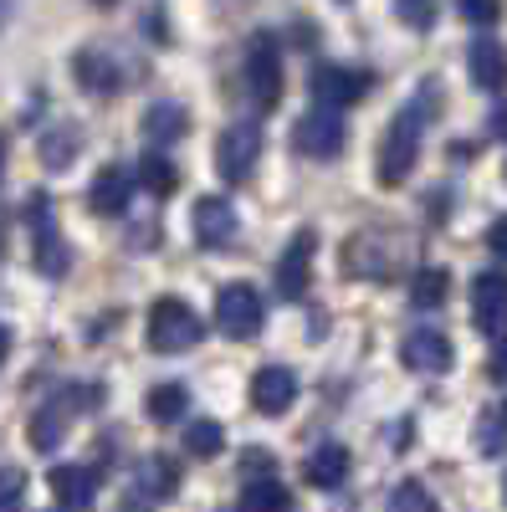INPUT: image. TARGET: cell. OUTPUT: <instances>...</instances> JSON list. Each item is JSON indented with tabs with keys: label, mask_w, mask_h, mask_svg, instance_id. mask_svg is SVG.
Returning <instances> with one entry per match:
<instances>
[{
	"label": "cell",
	"mask_w": 507,
	"mask_h": 512,
	"mask_svg": "<svg viewBox=\"0 0 507 512\" xmlns=\"http://www.w3.org/2000/svg\"><path fill=\"white\" fill-rule=\"evenodd\" d=\"M420 128H426V103L400 108V118L385 128V139H379V159H374V175H379L385 190L410 180V169L420 159Z\"/></svg>",
	"instance_id": "obj_1"
},
{
	"label": "cell",
	"mask_w": 507,
	"mask_h": 512,
	"mask_svg": "<svg viewBox=\"0 0 507 512\" xmlns=\"http://www.w3.org/2000/svg\"><path fill=\"white\" fill-rule=\"evenodd\" d=\"M241 82H246V98L257 113L277 108L282 103V52H277V36L272 31H257L246 47V62H241Z\"/></svg>",
	"instance_id": "obj_2"
},
{
	"label": "cell",
	"mask_w": 507,
	"mask_h": 512,
	"mask_svg": "<svg viewBox=\"0 0 507 512\" xmlns=\"http://www.w3.org/2000/svg\"><path fill=\"white\" fill-rule=\"evenodd\" d=\"M205 323L195 318L190 303H180V297H159V303L149 308V323H144V338L154 354H185L200 344Z\"/></svg>",
	"instance_id": "obj_3"
},
{
	"label": "cell",
	"mask_w": 507,
	"mask_h": 512,
	"mask_svg": "<svg viewBox=\"0 0 507 512\" xmlns=\"http://www.w3.org/2000/svg\"><path fill=\"white\" fill-rule=\"evenodd\" d=\"M26 226H31V262L47 272V277H62L67 272V241H62V231H57V221H52V195L47 190H31V200H26Z\"/></svg>",
	"instance_id": "obj_4"
},
{
	"label": "cell",
	"mask_w": 507,
	"mask_h": 512,
	"mask_svg": "<svg viewBox=\"0 0 507 512\" xmlns=\"http://www.w3.org/2000/svg\"><path fill=\"white\" fill-rule=\"evenodd\" d=\"M308 88H313V103L318 108H354V103H364L369 98V88H374V72H364V67H338V62H318L313 67V77H308Z\"/></svg>",
	"instance_id": "obj_5"
},
{
	"label": "cell",
	"mask_w": 507,
	"mask_h": 512,
	"mask_svg": "<svg viewBox=\"0 0 507 512\" xmlns=\"http://www.w3.org/2000/svg\"><path fill=\"white\" fill-rule=\"evenodd\" d=\"M257 159H262V128L257 123L221 128V139H216V175L226 185H246L251 169H257Z\"/></svg>",
	"instance_id": "obj_6"
},
{
	"label": "cell",
	"mask_w": 507,
	"mask_h": 512,
	"mask_svg": "<svg viewBox=\"0 0 507 512\" xmlns=\"http://www.w3.org/2000/svg\"><path fill=\"white\" fill-rule=\"evenodd\" d=\"M262 297L257 287H246V282H231L216 292V328L226 338H236V344H246V338H257L262 333Z\"/></svg>",
	"instance_id": "obj_7"
},
{
	"label": "cell",
	"mask_w": 507,
	"mask_h": 512,
	"mask_svg": "<svg viewBox=\"0 0 507 512\" xmlns=\"http://www.w3.org/2000/svg\"><path fill=\"white\" fill-rule=\"evenodd\" d=\"M344 144H349V134H344V118H338L333 108H313V113H303L298 118V128H292V149H298L303 159H338L344 154Z\"/></svg>",
	"instance_id": "obj_8"
},
{
	"label": "cell",
	"mask_w": 507,
	"mask_h": 512,
	"mask_svg": "<svg viewBox=\"0 0 507 512\" xmlns=\"http://www.w3.org/2000/svg\"><path fill=\"white\" fill-rule=\"evenodd\" d=\"M344 272L349 277H369V282H395L400 272V246L385 241L379 231H364L344 246Z\"/></svg>",
	"instance_id": "obj_9"
},
{
	"label": "cell",
	"mask_w": 507,
	"mask_h": 512,
	"mask_svg": "<svg viewBox=\"0 0 507 512\" xmlns=\"http://www.w3.org/2000/svg\"><path fill=\"white\" fill-rule=\"evenodd\" d=\"M190 231H195V241H200L205 251H226V246H236V236H241L236 205H231L226 195H200L195 210H190Z\"/></svg>",
	"instance_id": "obj_10"
},
{
	"label": "cell",
	"mask_w": 507,
	"mask_h": 512,
	"mask_svg": "<svg viewBox=\"0 0 507 512\" xmlns=\"http://www.w3.org/2000/svg\"><path fill=\"white\" fill-rule=\"evenodd\" d=\"M313 251H318V236L313 231H298L287 241V251L277 256V272H272V287L282 303H303L308 292V272H313Z\"/></svg>",
	"instance_id": "obj_11"
},
{
	"label": "cell",
	"mask_w": 507,
	"mask_h": 512,
	"mask_svg": "<svg viewBox=\"0 0 507 512\" xmlns=\"http://www.w3.org/2000/svg\"><path fill=\"white\" fill-rule=\"evenodd\" d=\"M400 359H405V369H415V374H446L451 359H456V349H451V338H446L441 328H415L405 344H400Z\"/></svg>",
	"instance_id": "obj_12"
},
{
	"label": "cell",
	"mask_w": 507,
	"mask_h": 512,
	"mask_svg": "<svg viewBox=\"0 0 507 512\" xmlns=\"http://www.w3.org/2000/svg\"><path fill=\"white\" fill-rule=\"evenodd\" d=\"M292 400H298V374L292 369L267 364L251 374V405H257V415H287Z\"/></svg>",
	"instance_id": "obj_13"
},
{
	"label": "cell",
	"mask_w": 507,
	"mask_h": 512,
	"mask_svg": "<svg viewBox=\"0 0 507 512\" xmlns=\"http://www.w3.org/2000/svg\"><path fill=\"white\" fill-rule=\"evenodd\" d=\"M472 323L492 338L507 328V277L502 272H477V282H472Z\"/></svg>",
	"instance_id": "obj_14"
},
{
	"label": "cell",
	"mask_w": 507,
	"mask_h": 512,
	"mask_svg": "<svg viewBox=\"0 0 507 512\" xmlns=\"http://www.w3.org/2000/svg\"><path fill=\"white\" fill-rule=\"evenodd\" d=\"M129 195H134V175L123 164H103L93 185H88V210L93 216H123L129 210Z\"/></svg>",
	"instance_id": "obj_15"
},
{
	"label": "cell",
	"mask_w": 507,
	"mask_h": 512,
	"mask_svg": "<svg viewBox=\"0 0 507 512\" xmlns=\"http://www.w3.org/2000/svg\"><path fill=\"white\" fill-rule=\"evenodd\" d=\"M349 466H354V456H349V446H338V441H323L308 461H303V482L313 487V492H338L349 482Z\"/></svg>",
	"instance_id": "obj_16"
},
{
	"label": "cell",
	"mask_w": 507,
	"mask_h": 512,
	"mask_svg": "<svg viewBox=\"0 0 507 512\" xmlns=\"http://www.w3.org/2000/svg\"><path fill=\"white\" fill-rule=\"evenodd\" d=\"M72 390L67 395H57V400H47L31 420H26V441L36 446V451H57L62 446V436H67V425H72Z\"/></svg>",
	"instance_id": "obj_17"
},
{
	"label": "cell",
	"mask_w": 507,
	"mask_h": 512,
	"mask_svg": "<svg viewBox=\"0 0 507 512\" xmlns=\"http://www.w3.org/2000/svg\"><path fill=\"white\" fill-rule=\"evenodd\" d=\"M52 497L72 512H88L98 502V472L93 466H52V477H47Z\"/></svg>",
	"instance_id": "obj_18"
},
{
	"label": "cell",
	"mask_w": 507,
	"mask_h": 512,
	"mask_svg": "<svg viewBox=\"0 0 507 512\" xmlns=\"http://www.w3.org/2000/svg\"><path fill=\"white\" fill-rule=\"evenodd\" d=\"M467 72L482 93H502L507 88V47L497 36H477L472 52H467Z\"/></svg>",
	"instance_id": "obj_19"
},
{
	"label": "cell",
	"mask_w": 507,
	"mask_h": 512,
	"mask_svg": "<svg viewBox=\"0 0 507 512\" xmlns=\"http://www.w3.org/2000/svg\"><path fill=\"white\" fill-rule=\"evenodd\" d=\"M72 72H77V82L88 93H118L123 82H129V72L118 67V57H108V52H98V47H82L77 57H72Z\"/></svg>",
	"instance_id": "obj_20"
},
{
	"label": "cell",
	"mask_w": 507,
	"mask_h": 512,
	"mask_svg": "<svg viewBox=\"0 0 507 512\" xmlns=\"http://www.w3.org/2000/svg\"><path fill=\"white\" fill-rule=\"evenodd\" d=\"M139 128H144V139H149L154 149H164V144L185 139L190 113H185L180 103H169V98H164V103H149V108H144V123H139Z\"/></svg>",
	"instance_id": "obj_21"
},
{
	"label": "cell",
	"mask_w": 507,
	"mask_h": 512,
	"mask_svg": "<svg viewBox=\"0 0 507 512\" xmlns=\"http://www.w3.org/2000/svg\"><path fill=\"white\" fill-rule=\"evenodd\" d=\"M134 482H139V492L144 497H154V502H164V497H175L180 492V466L169 461V456H144L139 466H134Z\"/></svg>",
	"instance_id": "obj_22"
},
{
	"label": "cell",
	"mask_w": 507,
	"mask_h": 512,
	"mask_svg": "<svg viewBox=\"0 0 507 512\" xmlns=\"http://www.w3.org/2000/svg\"><path fill=\"white\" fill-rule=\"evenodd\" d=\"M472 446H477V456H502V451H507V400H492V405L477 415Z\"/></svg>",
	"instance_id": "obj_23"
},
{
	"label": "cell",
	"mask_w": 507,
	"mask_h": 512,
	"mask_svg": "<svg viewBox=\"0 0 507 512\" xmlns=\"http://www.w3.org/2000/svg\"><path fill=\"white\" fill-rule=\"evenodd\" d=\"M236 512H292V497H287V487L277 482V472H272V477H251V482L241 487Z\"/></svg>",
	"instance_id": "obj_24"
},
{
	"label": "cell",
	"mask_w": 507,
	"mask_h": 512,
	"mask_svg": "<svg viewBox=\"0 0 507 512\" xmlns=\"http://www.w3.org/2000/svg\"><path fill=\"white\" fill-rule=\"evenodd\" d=\"M446 297H451V272H446V267H420V272L410 277V303H415L420 313H436Z\"/></svg>",
	"instance_id": "obj_25"
},
{
	"label": "cell",
	"mask_w": 507,
	"mask_h": 512,
	"mask_svg": "<svg viewBox=\"0 0 507 512\" xmlns=\"http://www.w3.org/2000/svg\"><path fill=\"white\" fill-rule=\"evenodd\" d=\"M77 149H82V128L77 123H57L52 134H41V164H47L52 175L77 159Z\"/></svg>",
	"instance_id": "obj_26"
},
{
	"label": "cell",
	"mask_w": 507,
	"mask_h": 512,
	"mask_svg": "<svg viewBox=\"0 0 507 512\" xmlns=\"http://www.w3.org/2000/svg\"><path fill=\"white\" fill-rule=\"evenodd\" d=\"M185 384H154V390L144 395V415L154 420V425H175L180 415H185Z\"/></svg>",
	"instance_id": "obj_27"
},
{
	"label": "cell",
	"mask_w": 507,
	"mask_h": 512,
	"mask_svg": "<svg viewBox=\"0 0 507 512\" xmlns=\"http://www.w3.org/2000/svg\"><path fill=\"white\" fill-rule=\"evenodd\" d=\"M139 180H144V190H149V195H159V200H164V195H175V190H180V169L169 164V154H154V149H149V154H144V164H139Z\"/></svg>",
	"instance_id": "obj_28"
},
{
	"label": "cell",
	"mask_w": 507,
	"mask_h": 512,
	"mask_svg": "<svg viewBox=\"0 0 507 512\" xmlns=\"http://www.w3.org/2000/svg\"><path fill=\"white\" fill-rule=\"evenodd\" d=\"M221 446H226V431L216 420H195L190 431H185V451L195 456V461H210V456H221Z\"/></svg>",
	"instance_id": "obj_29"
},
{
	"label": "cell",
	"mask_w": 507,
	"mask_h": 512,
	"mask_svg": "<svg viewBox=\"0 0 507 512\" xmlns=\"http://www.w3.org/2000/svg\"><path fill=\"white\" fill-rule=\"evenodd\" d=\"M390 512H441V502L431 497L426 482H400L390 492Z\"/></svg>",
	"instance_id": "obj_30"
},
{
	"label": "cell",
	"mask_w": 507,
	"mask_h": 512,
	"mask_svg": "<svg viewBox=\"0 0 507 512\" xmlns=\"http://www.w3.org/2000/svg\"><path fill=\"white\" fill-rule=\"evenodd\" d=\"M436 6H441V0H395V16L410 31H431L436 26Z\"/></svg>",
	"instance_id": "obj_31"
},
{
	"label": "cell",
	"mask_w": 507,
	"mask_h": 512,
	"mask_svg": "<svg viewBox=\"0 0 507 512\" xmlns=\"http://www.w3.org/2000/svg\"><path fill=\"white\" fill-rule=\"evenodd\" d=\"M456 16L467 26H497L502 21V0H456Z\"/></svg>",
	"instance_id": "obj_32"
},
{
	"label": "cell",
	"mask_w": 507,
	"mask_h": 512,
	"mask_svg": "<svg viewBox=\"0 0 507 512\" xmlns=\"http://www.w3.org/2000/svg\"><path fill=\"white\" fill-rule=\"evenodd\" d=\"M21 497H26V472L0 466V512H21Z\"/></svg>",
	"instance_id": "obj_33"
},
{
	"label": "cell",
	"mask_w": 507,
	"mask_h": 512,
	"mask_svg": "<svg viewBox=\"0 0 507 512\" xmlns=\"http://www.w3.org/2000/svg\"><path fill=\"white\" fill-rule=\"evenodd\" d=\"M487 246H492L497 262H507V216H497V221L487 226Z\"/></svg>",
	"instance_id": "obj_34"
},
{
	"label": "cell",
	"mask_w": 507,
	"mask_h": 512,
	"mask_svg": "<svg viewBox=\"0 0 507 512\" xmlns=\"http://www.w3.org/2000/svg\"><path fill=\"white\" fill-rule=\"evenodd\" d=\"M487 379H492V384H507V338H502V344L492 349V359H487Z\"/></svg>",
	"instance_id": "obj_35"
},
{
	"label": "cell",
	"mask_w": 507,
	"mask_h": 512,
	"mask_svg": "<svg viewBox=\"0 0 507 512\" xmlns=\"http://www.w3.org/2000/svg\"><path fill=\"white\" fill-rule=\"evenodd\" d=\"M492 134H502V139H507V108H497V113H492Z\"/></svg>",
	"instance_id": "obj_36"
},
{
	"label": "cell",
	"mask_w": 507,
	"mask_h": 512,
	"mask_svg": "<svg viewBox=\"0 0 507 512\" xmlns=\"http://www.w3.org/2000/svg\"><path fill=\"white\" fill-rule=\"evenodd\" d=\"M6 354H11V328L0 323V364H6Z\"/></svg>",
	"instance_id": "obj_37"
},
{
	"label": "cell",
	"mask_w": 507,
	"mask_h": 512,
	"mask_svg": "<svg viewBox=\"0 0 507 512\" xmlns=\"http://www.w3.org/2000/svg\"><path fill=\"white\" fill-rule=\"evenodd\" d=\"M0 169H6V139H0Z\"/></svg>",
	"instance_id": "obj_38"
},
{
	"label": "cell",
	"mask_w": 507,
	"mask_h": 512,
	"mask_svg": "<svg viewBox=\"0 0 507 512\" xmlns=\"http://www.w3.org/2000/svg\"><path fill=\"white\" fill-rule=\"evenodd\" d=\"M93 6H118V0H93Z\"/></svg>",
	"instance_id": "obj_39"
},
{
	"label": "cell",
	"mask_w": 507,
	"mask_h": 512,
	"mask_svg": "<svg viewBox=\"0 0 507 512\" xmlns=\"http://www.w3.org/2000/svg\"><path fill=\"white\" fill-rule=\"evenodd\" d=\"M502 502H507V482H502Z\"/></svg>",
	"instance_id": "obj_40"
}]
</instances>
